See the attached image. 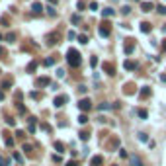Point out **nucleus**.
I'll use <instances>...</instances> for the list:
<instances>
[{"label": "nucleus", "instance_id": "obj_38", "mask_svg": "<svg viewBox=\"0 0 166 166\" xmlns=\"http://www.w3.org/2000/svg\"><path fill=\"white\" fill-rule=\"evenodd\" d=\"M57 76L63 78V76H64V70H63V69H59V70H57Z\"/></svg>", "mask_w": 166, "mask_h": 166}, {"label": "nucleus", "instance_id": "obj_13", "mask_svg": "<svg viewBox=\"0 0 166 166\" xmlns=\"http://www.w3.org/2000/svg\"><path fill=\"white\" fill-rule=\"evenodd\" d=\"M139 96L141 98H149L150 96V88H149V86H143V90L139 92Z\"/></svg>", "mask_w": 166, "mask_h": 166}, {"label": "nucleus", "instance_id": "obj_17", "mask_svg": "<svg viewBox=\"0 0 166 166\" xmlns=\"http://www.w3.org/2000/svg\"><path fill=\"white\" fill-rule=\"evenodd\" d=\"M78 123H80V125L88 123V115H86V113H80V115H78Z\"/></svg>", "mask_w": 166, "mask_h": 166}, {"label": "nucleus", "instance_id": "obj_46", "mask_svg": "<svg viewBox=\"0 0 166 166\" xmlns=\"http://www.w3.org/2000/svg\"><path fill=\"white\" fill-rule=\"evenodd\" d=\"M51 2H57V0H51Z\"/></svg>", "mask_w": 166, "mask_h": 166}, {"label": "nucleus", "instance_id": "obj_43", "mask_svg": "<svg viewBox=\"0 0 166 166\" xmlns=\"http://www.w3.org/2000/svg\"><path fill=\"white\" fill-rule=\"evenodd\" d=\"M2 100H4V92L0 90V102H2Z\"/></svg>", "mask_w": 166, "mask_h": 166}, {"label": "nucleus", "instance_id": "obj_32", "mask_svg": "<svg viewBox=\"0 0 166 166\" xmlns=\"http://www.w3.org/2000/svg\"><path fill=\"white\" fill-rule=\"evenodd\" d=\"M14 158H16L18 162H24V158H21V154H20V153H14Z\"/></svg>", "mask_w": 166, "mask_h": 166}, {"label": "nucleus", "instance_id": "obj_34", "mask_svg": "<svg viewBox=\"0 0 166 166\" xmlns=\"http://www.w3.org/2000/svg\"><path fill=\"white\" fill-rule=\"evenodd\" d=\"M30 96H31V98H35V100H39V98H41V94H39V92H31Z\"/></svg>", "mask_w": 166, "mask_h": 166}, {"label": "nucleus", "instance_id": "obj_9", "mask_svg": "<svg viewBox=\"0 0 166 166\" xmlns=\"http://www.w3.org/2000/svg\"><path fill=\"white\" fill-rule=\"evenodd\" d=\"M102 67H104V70H106V74H110V76H113V74H115V70H113V64H110V63H104Z\"/></svg>", "mask_w": 166, "mask_h": 166}, {"label": "nucleus", "instance_id": "obj_11", "mask_svg": "<svg viewBox=\"0 0 166 166\" xmlns=\"http://www.w3.org/2000/svg\"><path fill=\"white\" fill-rule=\"evenodd\" d=\"M31 10H33V14H41V12H43L41 2H33V4H31Z\"/></svg>", "mask_w": 166, "mask_h": 166}, {"label": "nucleus", "instance_id": "obj_23", "mask_svg": "<svg viewBox=\"0 0 166 166\" xmlns=\"http://www.w3.org/2000/svg\"><path fill=\"white\" fill-rule=\"evenodd\" d=\"M4 135H6V133H4ZM6 145H8V147H12V145H14V139H12L10 135H6Z\"/></svg>", "mask_w": 166, "mask_h": 166}, {"label": "nucleus", "instance_id": "obj_1", "mask_svg": "<svg viewBox=\"0 0 166 166\" xmlns=\"http://www.w3.org/2000/svg\"><path fill=\"white\" fill-rule=\"evenodd\" d=\"M67 61H69V64H70L73 69L80 67V63H82V59H80V53H78L76 49H69V51H67Z\"/></svg>", "mask_w": 166, "mask_h": 166}, {"label": "nucleus", "instance_id": "obj_18", "mask_svg": "<svg viewBox=\"0 0 166 166\" xmlns=\"http://www.w3.org/2000/svg\"><path fill=\"white\" fill-rule=\"evenodd\" d=\"M55 149H57V153H64V145L61 141H55Z\"/></svg>", "mask_w": 166, "mask_h": 166}, {"label": "nucleus", "instance_id": "obj_20", "mask_svg": "<svg viewBox=\"0 0 166 166\" xmlns=\"http://www.w3.org/2000/svg\"><path fill=\"white\" fill-rule=\"evenodd\" d=\"M133 49H135V45L131 43V39H129V43H125V53H133Z\"/></svg>", "mask_w": 166, "mask_h": 166}, {"label": "nucleus", "instance_id": "obj_12", "mask_svg": "<svg viewBox=\"0 0 166 166\" xmlns=\"http://www.w3.org/2000/svg\"><path fill=\"white\" fill-rule=\"evenodd\" d=\"M131 166H145V164L141 162V158L137 154H131Z\"/></svg>", "mask_w": 166, "mask_h": 166}, {"label": "nucleus", "instance_id": "obj_15", "mask_svg": "<svg viewBox=\"0 0 166 166\" xmlns=\"http://www.w3.org/2000/svg\"><path fill=\"white\" fill-rule=\"evenodd\" d=\"M27 129H30V133H35V129H37V119H35V117L30 121V127H27Z\"/></svg>", "mask_w": 166, "mask_h": 166}, {"label": "nucleus", "instance_id": "obj_4", "mask_svg": "<svg viewBox=\"0 0 166 166\" xmlns=\"http://www.w3.org/2000/svg\"><path fill=\"white\" fill-rule=\"evenodd\" d=\"M67 102H69V98L64 96V94H61V96H57V98L53 100V104H55V107H63V106L67 104Z\"/></svg>", "mask_w": 166, "mask_h": 166}, {"label": "nucleus", "instance_id": "obj_25", "mask_svg": "<svg viewBox=\"0 0 166 166\" xmlns=\"http://www.w3.org/2000/svg\"><path fill=\"white\" fill-rule=\"evenodd\" d=\"M78 41H80L82 45H86V43H88V37H86V35H78Z\"/></svg>", "mask_w": 166, "mask_h": 166}, {"label": "nucleus", "instance_id": "obj_29", "mask_svg": "<svg viewBox=\"0 0 166 166\" xmlns=\"http://www.w3.org/2000/svg\"><path fill=\"white\" fill-rule=\"evenodd\" d=\"M98 8H100V6H98V2H92V4H90V10H92V12H96Z\"/></svg>", "mask_w": 166, "mask_h": 166}, {"label": "nucleus", "instance_id": "obj_6", "mask_svg": "<svg viewBox=\"0 0 166 166\" xmlns=\"http://www.w3.org/2000/svg\"><path fill=\"white\" fill-rule=\"evenodd\" d=\"M153 8H154V4H153V2H149V0L141 2V10H143V12H153Z\"/></svg>", "mask_w": 166, "mask_h": 166}, {"label": "nucleus", "instance_id": "obj_19", "mask_svg": "<svg viewBox=\"0 0 166 166\" xmlns=\"http://www.w3.org/2000/svg\"><path fill=\"white\" fill-rule=\"evenodd\" d=\"M90 164L92 166H100V164H102V156H94L92 160H90Z\"/></svg>", "mask_w": 166, "mask_h": 166}, {"label": "nucleus", "instance_id": "obj_8", "mask_svg": "<svg viewBox=\"0 0 166 166\" xmlns=\"http://www.w3.org/2000/svg\"><path fill=\"white\" fill-rule=\"evenodd\" d=\"M100 35H102V37H107V35H110V26H107V24L100 26Z\"/></svg>", "mask_w": 166, "mask_h": 166}, {"label": "nucleus", "instance_id": "obj_5", "mask_svg": "<svg viewBox=\"0 0 166 166\" xmlns=\"http://www.w3.org/2000/svg\"><path fill=\"white\" fill-rule=\"evenodd\" d=\"M123 69L125 70H137V69H139V63H137V61H125Z\"/></svg>", "mask_w": 166, "mask_h": 166}, {"label": "nucleus", "instance_id": "obj_41", "mask_svg": "<svg viewBox=\"0 0 166 166\" xmlns=\"http://www.w3.org/2000/svg\"><path fill=\"white\" fill-rule=\"evenodd\" d=\"M64 166H76V162H74V160H70V162H67Z\"/></svg>", "mask_w": 166, "mask_h": 166}, {"label": "nucleus", "instance_id": "obj_31", "mask_svg": "<svg viewBox=\"0 0 166 166\" xmlns=\"http://www.w3.org/2000/svg\"><path fill=\"white\" fill-rule=\"evenodd\" d=\"M80 139H82V141H88V139H90V135L84 131V133H80Z\"/></svg>", "mask_w": 166, "mask_h": 166}, {"label": "nucleus", "instance_id": "obj_39", "mask_svg": "<svg viewBox=\"0 0 166 166\" xmlns=\"http://www.w3.org/2000/svg\"><path fill=\"white\" fill-rule=\"evenodd\" d=\"M100 110H110V104H100Z\"/></svg>", "mask_w": 166, "mask_h": 166}, {"label": "nucleus", "instance_id": "obj_33", "mask_svg": "<svg viewBox=\"0 0 166 166\" xmlns=\"http://www.w3.org/2000/svg\"><path fill=\"white\" fill-rule=\"evenodd\" d=\"M129 12H131V8H129V6H123V8H121V14H125V16H127Z\"/></svg>", "mask_w": 166, "mask_h": 166}, {"label": "nucleus", "instance_id": "obj_28", "mask_svg": "<svg viewBox=\"0 0 166 166\" xmlns=\"http://www.w3.org/2000/svg\"><path fill=\"white\" fill-rule=\"evenodd\" d=\"M156 10H158V14H162V16H164V14H166V6H162V4H160Z\"/></svg>", "mask_w": 166, "mask_h": 166}, {"label": "nucleus", "instance_id": "obj_16", "mask_svg": "<svg viewBox=\"0 0 166 166\" xmlns=\"http://www.w3.org/2000/svg\"><path fill=\"white\" fill-rule=\"evenodd\" d=\"M2 88H12V78L10 76H6L2 80Z\"/></svg>", "mask_w": 166, "mask_h": 166}, {"label": "nucleus", "instance_id": "obj_10", "mask_svg": "<svg viewBox=\"0 0 166 166\" xmlns=\"http://www.w3.org/2000/svg\"><path fill=\"white\" fill-rule=\"evenodd\" d=\"M141 31L143 33H150V31H153V26H150L149 21H143V24H141Z\"/></svg>", "mask_w": 166, "mask_h": 166}, {"label": "nucleus", "instance_id": "obj_35", "mask_svg": "<svg viewBox=\"0 0 166 166\" xmlns=\"http://www.w3.org/2000/svg\"><path fill=\"white\" fill-rule=\"evenodd\" d=\"M47 12L51 14V16H55V14H57V12H55V8H53V6H47Z\"/></svg>", "mask_w": 166, "mask_h": 166}, {"label": "nucleus", "instance_id": "obj_2", "mask_svg": "<svg viewBox=\"0 0 166 166\" xmlns=\"http://www.w3.org/2000/svg\"><path fill=\"white\" fill-rule=\"evenodd\" d=\"M61 39V33L59 31H53V33H49L47 35V45H57Z\"/></svg>", "mask_w": 166, "mask_h": 166}, {"label": "nucleus", "instance_id": "obj_27", "mask_svg": "<svg viewBox=\"0 0 166 166\" xmlns=\"http://www.w3.org/2000/svg\"><path fill=\"white\" fill-rule=\"evenodd\" d=\"M24 150H26L27 154H31V150H33V147H31V145H27V143H26V145H24Z\"/></svg>", "mask_w": 166, "mask_h": 166}, {"label": "nucleus", "instance_id": "obj_30", "mask_svg": "<svg viewBox=\"0 0 166 166\" xmlns=\"http://www.w3.org/2000/svg\"><path fill=\"white\" fill-rule=\"evenodd\" d=\"M139 141H143V143H147V141H149V137H147L145 133H141V135H139Z\"/></svg>", "mask_w": 166, "mask_h": 166}, {"label": "nucleus", "instance_id": "obj_22", "mask_svg": "<svg viewBox=\"0 0 166 166\" xmlns=\"http://www.w3.org/2000/svg\"><path fill=\"white\" fill-rule=\"evenodd\" d=\"M35 69H37V63H30V64H27V73H31V70H35Z\"/></svg>", "mask_w": 166, "mask_h": 166}, {"label": "nucleus", "instance_id": "obj_26", "mask_svg": "<svg viewBox=\"0 0 166 166\" xmlns=\"http://www.w3.org/2000/svg\"><path fill=\"white\" fill-rule=\"evenodd\" d=\"M43 64H45V67H51V64H55V59H45Z\"/></svg>", "mask_w": 166, "mask_h": 166}, {"label": "nucleus", "instance_id": "obj_3", "mask_svg": "<svg viewBox=\"0 0 166 166\" xmlns=\"http://www.w3.org/2000/svg\"><path fill=\"white\" fill-rule=\"evenodd\" d=\"M90 107H92V102H90L88 98H82L80 102H78V110H82V111H88Z\"/></svg>", "mask_w": 166, "mask_h": 166}, {"label": "nucleus", "instance_id": "obj_42", "mask_svg": "<svg viewBox=\"0 0 166 166\" xmlns=\"http://www.w3.org/2000/svg\"><path fill=\"white\" fill-rule=\"evenodd\" d=\"M162 51H164V53H166V39H164V41H162Z\"/></svg>", "mask_w": 166, "mask_h": 166}, {"label": "nucleus", "instance_id": "obj_45", "mask_svg": "<svg viewBox=\"0 0 166 166\" xmlns=\"http://www.w3.org/2000/svg\"><path fill=\"white\" fill-rule=\"evenodd\" d=\"M0 39H2V33H0Z\"/></svg>", "mask_w": 166, "mask_h": 166}, {"label": "nucleus", "instance_id": "obj_24", "mask_svg": "<svg viewBox=\"0 0 166 166\" xmlns=\"http://www.w3.org/2000/svg\"><path fill=\"white\" fill-rule=\"evenodd\" d=\"M70 21H73V24H80V16H78V14H74V16L70 18Z\"/></svg>", "mask_w": 166, "mask_h": 166}, {"label": "nucleus", "instance_id": "obj_40", "mask_svg": "<svg viewBox=\"0 0 166 166\" xmlns=\"http://www.w3.org/2000/svg\"><path fill=\"white\" fill-rule=\"evenodd\" d=\"M6 123H8V125H16V121H14L12 117H8V119H6Z\"/></svg>", "mask_w": 166, "mask_h": 166}, {"label": "nucleus", "instance_id": "obj_44", "mask_svg": "<svg viewBox=\"0 0 166 166\" xmlns=\"http://www.w3.org/2000/svg\"><path fill=\"white\" fill-rule=\"evenodd\" d=\"M0 166H4V160H2V158H0Z\"/></svg>", "mask_w": 166, "mask_h": 166}, {"label": "nucleus", "instance_id": "obj_37", "mask_svg": "<svg viewBox=\"0 0 166 166\" xmlns=\"http://www.w3.org/2000/svg\"><path fill=\"white\" fill-rule=\"evenodd\" d=\"M90 64H92V67H96V64H98V59H96V57H92V59H90Z\"/></svg>", "mask_w": 166, "mask_h": 166}, {"label": "nucleus", "instance_id": "obj_21", "mask_svg": "<svg viewBox=\"0 0 166 166\" xmlns=\"http://www.w3.org/2000/svg\"><path fill=\"white\" fill-rule=\"evenodd\" d=\"M6 41H8V43H14V41H16V33L10 31L8 35H6Z\"/></svg>", "mask_w": 166, "mask_h": 166}, {"label": "nucleus", "instance_id": "obj_36", "mask_svg": "<svg viewBox=\"0 0 166 166\" xmlns=\"http://www.w3.org/2000/svg\"><path fill=\"white\" fill-rule=\"evenodd\" d=\"M147 115H149V113H147L145 110H139V117H143V119H145V117H147Z\"/></svg>", "mask_w": 166, "mask_h": 166}, {"label": "nucleus", "instance_id": "obj_7", "mask_svg": "<svg viewBox=\"0 0 166 166\" xmlns=\"http://www.w3.org/2000/svg\"><path fill=\"white\" fill-rule=\"evenodd\" d=\"M49 82H51V80H49V76H39L37 80H35V86H47Z\"/></svg>", "mask_w": 166, "mask_h": 166}, {"label": "nucleus", "instance_id": "obj_14", "mask_svg": "<svg viewBox=\"0 0 166 166\" xmlns=\"http://www.w3.org/2000/svg\"><path fill=\"white\" fill-rule=\"evenodd\" d=\"M113 14H115L113 8H104V10H102V16H104V18H110V16H113Z\"/></svg>", "mask_w": 166, "mask_h": 166}]
</instances>
